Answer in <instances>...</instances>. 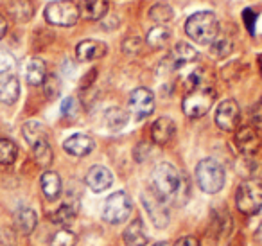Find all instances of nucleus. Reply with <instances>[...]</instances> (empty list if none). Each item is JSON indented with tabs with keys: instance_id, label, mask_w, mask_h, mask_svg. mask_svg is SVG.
<instances>
[{
	"instance_id": "a211bd4d",
	"label": "nucleus",
	"mask_w": 262,
	"mask_h": 246,
	"mask_svg": "<svg viewBox=\"0 0 262 246\" xmlns=\"http://www.w3.org/2000/svg\"><path fill=\"white\" fill-rule=\"evenodd\" d=\"M40 185H41V192H43V196L49 201H54L61 194V178L54 171H45L41 174Z\"/></svg>"
},
{
	"instance_id": "b1692460",
	"label": "nucleus",
	"mask_w": 262,
	"mask_h": 246,
	"mask_svg": "<svg viewBox=\"0 0 262 246\" xmlns=\"http://www.w3.org/2000/svg\"><path fill=\"white\" fill-rule=\"evenodd\" d=\"M196 59H198V51L192 45L185 44V42L176 44L174 51H172V61H174L176 67L190 65V63H194Z\"/></svg>"
},
{
	"instance_id": "79ce46f5",
	"label": "nucleus",
	"mask_w": 262,
	"mask_h": 246,
	"mask_svg": "<svg viewBox=\"0 0 262 246\" xmlns=\"http://www.w3.org/2000/svg\"><path fill=\"white\" fill-rule=\"evenodd\" d=\"M155 246H171V244H169V242H157Z\"/></svg>"
},
{
	"instance_id": "4c0bfd02",
	"label": "nucleus",
	"mask_w": 262,
	"mask_h": 246,
	"mask_svg": "<svg viewBox=\"0 0 262 246\" xmlns=\"http://www.w3.org/2000/svg\"><path fill=\"white\" fill-rule=\"evenodd\" d=\"M0 246H16L15 235H13L9 230H4L2 234H0Z\"/></svg>"
},
{
	"instance_id": "473e14b6",
	"label": "nucleus",
	"mask_w": 262,
	"mask_h": 246,
	"mask_svg": "<svg viewBox=\"0 0 262 246\" xmlns=\"http://www.w3.org/2000/svg\"><path fill=\"white\" fill-rule=\"evenodd\" d=\"M15 67V58L9 54L8 51L0 49V76L2 74H9Z\"/></svg>"
},
{
	"instance_id": "f257e3e1",
	"label": "nucleus",
	"mask_w": 262,
	"mask_h": 246,
	"mask_svg": "<svg viewBox=\"0 0 262 246\" xmlns=\"http://www.w3.org/2000/svg\"><path fill=\"white\" fill-rule=\"evenodd\" d=\"M155 194L165 203L174 207H183L190 196V181L167 162H162L155 167L151 174Z\"/></svg>"
},
{
	"instance_id": "5701e85b",
	"label": "nucleus",
	"mask_w": 262,
	"mask_h": 246,
	"mask_svg": "<svg viewBox=\"0 0 262 246\" xmlns=\"http://www.w3.org/2000/svg\"><path fill=\"white\" fill-rule=\"evenodd\" d=\"M36 212L33 209H29V207H20L15 212V224L22 234H31L36 228Z\"/></svg>"
},
{
	"instance_id": "7c9ffc66",
	"label": "nucleus",
	"mask_w": 262,
	"mask_h": 246,
	"mask_svg": "<svg viewBox=\"0 0 262 246\" xmlns=\"http://www.w3.org/2000/svg\"><path fill=\"white\" fill-rule=\"evenodd\" d=\"M233 51V44L230 40H226V38H215L214 42L210 44V52L214 58L221 59V58H226V56H230Z\"/></svg>"
},
{
	"instance_id": "a878e982",
	"label": "nucleus",
	"mask_w": 262,
	"mask_h": 246,
	"mask_svg": "<svg viewBox=\"0 0 262 246\" xmlns=\"http://www.w3.org/2000/svg\"><path fill=\"white\" fill-rule=\"evenodd\" d=\"M169 40H171V31H169V27H164V26L153 27L146 36V44L153 49L165 47V44H167Z\"/></svg>"
},
{
	"instance_id": "c85d7f7f",
	"label": "nucleus",
	"mask_w": 262,
	"mask_h": 246,
	"mask_svg": "<svg viewBox=\"0 0 262 246\" xmlns=\"http://www.w3.org/2000/svg\"><path fill=\"white\" fill-rule=\"evenodd\" d=\"M149 18L158 26H164L174 18V9L169 4H157L149 9Z\"/></svg>"
},
{
	"instance_id": "dca6fc26",
	"label": "nucleus",
	"mask_w": 262,
	"mask_h": 246,
	"mask_svg": "<svg viewBox=\"0 0 262 246\" xmlns=\"http://www.w3.org/2000/svg\"><path fill=\"white\" fill-rule=\"evenodd\" d=\"M20 95L18 77L13 74H2L0 76V102L2 105H15Z\"/></svg>"
},
{
	"instance_id": "6e6552de",
	"label": "nucleus",
	"mask_w": 262,
	"mask_h": 246,
	"mask_svg": "<svg viewBox=\"0 0 262 246\" xmlns=\"http://www.w3.org/2000/svg\"><path fill=\"white\" fill-rule=\"evenodd\" d=\"M129 113L135 120L147 119L155 112V95L149 88H135L129 95Z\"/></svg>"
},
{
	"instance_id": "423d86ee",
	"label": "nucleus",
	"mask_w": 262,
	"mask_h": 246,
	"mask_svg": "<svg viewBox=\"0 0 262 246\" xmlns=\"http://www.w3.org/2000/svg\"><path fill=\"white\" fill-rule=\"evenodd\" d=\"M45 20L52 26L70 27L79 20V6L70 0H56L45 8Z\"/></svg>"
},
{
	"instance_id": "f704fd0d",
	"label": "nucleus",
	"mask_w": 262,
	"mask_h": 246,
	"mask_svg": "<svg viewBox=\"0 0 262 246\" xmlns=\"http://www.w3.org/2000/svg\"><path fill=\"white\" fill-rule=\"evenodd\" d=\"M77 112V101L74 97H67L61 102V113L65 117H74Z\"/></svg>"
},
{
	"instance_id": "f8f14e48",
	"label": "nucleus",
	"mask_w": 262,
	"mask_h": 246,
	"mask_svg": "<svg viewBox=\"0 0 262 246\" xmlns=\"http://www.w3.org/2000/svg\"><path fill=\"white\" fill-rule=\"evenodd\" d=\"M95 142L92 137L84 133H76L63 142V149L72 156H86L94 151Z\"/></svg>"
},
{
	"instance_id": "e433bc0d",
	"label": "nucleus",
	"mask_w": 262,
	"mask_h": 246,
	"mask_svg": "<svg viewBox=\"0 0 262 246\" xmlns=\"http://www.w3.org/2000/svg\"><path fill=\"white\" fill-rule=\"evenodd\" d=\"M243 20H244V26L248 27L250 34H255V24H257V13L253 9H244L243 11Z\"/></svg>"
},
{
	"instance_id": "20e7f679",
	"label": "nucleus",
	"mask_w": 262,
	"mask_h": 246,
	"mask_svg": "<svg viewBox=\"0 0 262 246\" xmlns=\"http://www.w3.org/2000/svg\"><path fill=\"white\" fill-rule=\"evenodd\" d=\"M235 205L246 216L260 212L262 209V180L258 178H248L237 187Z\"/></svg>"
},
{
	"instance_id": "4468645a",
	"label": "nucleus",
	"mask_w": 262,
	"mask_h": 246,
	"mask_svg": "<svg viewBox=\"0 0 262 246\" xmlns=\"http://www.w3.org/2000/svg\"><path fill=\"white\" fill-rule=\"evenodd\" d=\"M176 133V124L172 119L169 117H160L153 122L151 126V137H153V142L158 146H165L172 140Z\"/></svg>"
},
{
	"instance_id": "393cba45",
	"label": "nucleus",
	"mask_w": 262,
	"mask_h": 246,
	"mask_svg": "<svg viewBox=\"0 0 262 246\" xmlns=\"http://www.w3.org/2000/svg\"><path fill=\"white\" fill-rule=\"evenodd\" d=\"M127 122V113L120 108H110L104 113V124L110 131H120Z\"/></svg>"
},
{
	"instance_id": "ddd939ff",
	"label": "nucleus",
	"mask_w": 262,
	"mask_h": 246,
	"mask_svg": "<svg viewBox=\"0 0 262 246\" xmlns=\"http://www.w3.org/2000/svg\"><path fill=\"white\" fill-rule=\"evenodd\" d=\"M113 183V174L108 167L104 166H94L86 173V185L94 192H102L110 189Z\"/></svg>"
},
{
	"instance_id": "412c9836",
	"label": "nucleus",
	"mask_w": 262,
	"mask_h": 246,
	"mask_svg": "<svg viewBox=\"0 0 262 246\" xmlns=\"http://www.w3.org/2000/svg\"><path fill=\"white\" fill-rule=\"evenodd\" d=\"M26 79L33 87H40L47 81V65L40 58H34L26 67Z\"/></svg>"
},
{
	"instance_id": "0eeeda50",
	"label": "nucleus",
	"mask_w": 262,
	"mask_h": 246,
	"mask_svg": "<svg viewBox=\"0 0 262 246\" xmlns=\"http://www.w3.org/2000/svg\"><path fill=\"white\" fill-rule=\"evenodd\" d=\"M131 210H133V201L129 196L122 191L113 192L104 201L102 219L108 221L110 224H120L131 216Z\"/></svg>"
},
{
	"instance_id": "aec40b11",
	"label": "nucleus",
	"mask_w": 262,
	"mask_h": 246,
	"mask_svg": "<svg viewBox=\"0 0 262 246\" xmlns=\"http://www.w3.org/2000/svg\"><path fill=\"white\" fill-rule=\"evenodd\" d=\"M22 135L26 138L27 144L33 148L36 146L38 142H43V140H49V135H47V130L41 122L38 120H27L26 124L22 126Z\"/></svg>"
},
{
	"instance_id": "9b49d317",
	"label": "nucleus",
	"mask_w": 262,
	"mask_h": 246,
	"mask_svg": "<svg viewBox=\"0 0 262 246\" xmlns=\"http://www.w3.org/2000/svg\"><path fill=\"white\" fill-rule=\"evenodd\" d=\"M235 146L243 155H255L260 148V137H258L257 130L251 126H241L235 131Z\"/></svg>"
},
{
	"instance_id": "f03ea898",
	"label": "nucleus",
	"mask_w": 262,
	"mask_h": 246,
	"mask_svg": "<svg viewBox=\"0 0 262 246\" xmlns=\"http://www.w3.org/2000/svg\"><path fill=\"white\" fill-rule=\"evenodd\" d=\"M185 33L200 45H210L219 36V20L210 11H198L185 22Z\"/></svg>"
},
{
	"instance_id": "9d476101",
	"label": "nucleus",
	"mask_w": 262,
	"mask_h": 246,
	"mask_svg": "<svg viewBox=\"0 0 262 246\" xmlns=\"http://www.w3.org/2000/svg\"><path fill=\"white\" fill-rule=\"evenodd\" d=\"M241 110L233 99H226L215 110V124L223 131H233L239 124Z\"/></svg>"
},
{
	"instance_id": "7ed1b4c3",
	"label": "nucleus",
	"mask_w": 262,
	"mask_h": 246,
	"mask_svg": "<svg viewBox=\"0 0 262 246\" xmlns=\"http://www.w3.org/2000/svg\"><path fill=\"white\" fill-rule=\"evenodd\" d=\"M215 101V90L210 85H200L196 88L187 90L183 97V113L190 119H198L208 113Z\"/></svg>"
},
{
	"instance_id": "6ab92c4d",
	"label": "nucleus",
	"mask_w": 262,
	"mask_h": 246,
	"mask_svg": "<svg viewBox=\"0 0 262 246\" xmlns=\"http://www.w3.org/2000/svg\"><path fill=\"white\" fill-rule=\"evenodd\" d=\"M108 0H83L79 13L86 20H101L108 15Z\"/></svg>"
},
{
	"instance_id": "c756f323",
	"label": "nucleus",
	"mask_w": 262,
	"mask_h": 246,
	"mask_svg": "<svg viewBox=\"0 0 262 246\" xmlns=\"http://www.w3.org/2000/svg\"><path fill=\"white\" fill-rule=\"evenodd\" d=\"M18 156V148L9 138H0V163L2 166H11Z\"/></svg>"
},
{
	"instance_id": "2eb2a0df",
	"label": "nucleus",
	"mask_w": 262,
	"mask_h": 246,
	"mask_svg": "<svg viewBox=\"0 0 262 246\" xmlns=\"http://www.w3.org/2000/svg\"><path fill=\"white\" fill-rule=\"evenodd\" d=\"M106 45L99 40H83L77 44L76 56L79 61H94V59H101L106 56Z\"/></svg>"
},
{
	"instance_id": "f3484780",
	"label": "nucleus",
	"mask_w": 262,
	"mask_h": 246,
	"mask_svg": "<svg viewBox=\"0 0 262 246\" xmlns=\"http://www.w3.org/2000/svg\"><path fill=\"white\" fill-rule=\"evenodd\" d=\"M124 244L126 246H146L147 242V232L144 227L142 219H135L131 221V224H127V228L122 234Z\"/></svg>"
},
{
	"instance_id": "1a4fd4ad",
	"label": "nucleus",
	"mask_w": 262,
	"mask_h": 246,
	"mask_svg": "<svg viewBox=\"0 0 262 246\" xmlns=\"http://www.w3.org/2000/svg\"><path fill=\"white\" fill-rule=\"evenodd\" d=\"M142 205L146 209L149 219L153 221V224L157 228H165L169 224V210L165 207V201L160 199L155 191H146L142 192Z\"/></svg>"
},
{
	"instance_id": "a19ab883",
	"label": "nucleus",
	"mask_w": 262,
	"mask_h": 246,
	"mask_svg": "<svg viewBox=\"0 0 262 246\" xmlns=\"http://www.w3.org/2000/svg\"><path fill=\"white\" fill-rule=\"evenodd\" d=\"M258 69H260V74H262V54L258 56Z\"/></svg>"
},
{
	"instance_id": "39448f33",
	"label": "nucleus",
	"mask_w": 262,
	"mask_h": 246,
	"mask_svg": "<svg viewBox=\"0 0 262 246\" xmlns=\"http://www.w3.org/2000/svg\"><path fill=\"white\" fill-rule=\"evenodd\" d=\"M198 185L207 194H215L225 185V169L215 158H205L196 167Z\"/></svg>"
},
{
	"instance_id": "58836bf2",
	"label": "nucleus",
	"mask_w": 262,
	"mask_h": 246,
	"mask_svg": "<svg viewBox=\"0 0 262 246\" xmlns=\"http://www.w3.org/2000/svg\"><path fill=\"white\" fill-rule=\"evenodd\" d=\"M174 246H200V242H198V239L196 237H182V239H178V241L174 242Z\"/></svg>"
},
{
	"instance_id": "2f4dec72",
	"label": "nucleus",
	"mask_w": 262,
	"mask_h": 246,
	"mask_svg": "<svg viewBox=\"0 0 262 246\" xmlns=\"http://www.w3.org/2000/svg\"><path fill=\"white\" fill-rule=\"evenodd\" d=\"M76 242H77L76 234H74L72 230H69V228H63V230L56 232V234L52 235L51 244L49 246H76Z\"/></svg>"
},
{
	"instance_id": "ea45409f",
	"label": "nucleus",
	"mask_w": 262,
	"mask_h": 246,
	"mask_svg": "<svg viewBox=\"0 0 262 246\" xmlns=\"http://www.w3.org/2000/svg\"><path fill=\"white\" fill-rule=\"evenodd\" d=\"M6 33H8V20L4 15H0V40L6 36Z\"/></svg>"
},
{
	"instance_id": "bb28decb",
	"label": "nucleus",
	"mask_w": 262,
	"mask_h": 246,
	"mask_svg": "<svg viewBox=\"0 0 262 246\" xmlns=\"http://www.w3.org/2000/svg\"><path fill=\"white\" fill-rule=\"evenodd\" d=\"M49 219L54 224H61V227H67L70 224L74 219H76V209L70 205H61L59 209L49 212Z\"/></svg>"
},
{
	"instance_id": "c9c22d12",
	"label": "nucleus",
	"mask_w": 262,
	"mask_h": 246,
	"mask_svg": "<svg viewBox=\"0 0 262 246\" xmlns=\"http://www.w3.org/2000/svg\"><path fill=\"white\" fill-rule=\"evenodd\" d=\"M251 122L255 128H262V97L251 106Z\"/></svg>"
},
{
	"instance_id": "cd10ccee",
	"label": "nucleus",
	"mask_w": 262,
	"mask_h": 246,
	"mask_svg": "<svg viewBox=\"0 0 262 246\" xmlns=\"http://www.w3.org/2000/svg\"><path fill=\"white\" fill-rule=\"evenodd\" d=\"M33 156L34 162L38 163L40 167H49L52 163V148L49 144V140L38 142L36 146H33Z\"/></svg>"
},
{
	"instance_id": "4be33fe9",
	"label": "nucleus",
	"mask_w": 262,
	"mask_h": 246,
	"mask_svg": "<svg viewBox=\"0 0 262 246\" xmlns=\"http://www.w3.org/2000/svg\"><path fill=\"white\" fill-rule=\"evenodd\" d=\"M8 13L15 22H27L29 18H33L34 8L31 0H9Z\"/></svg>"
},
{
	"instance_id": "72a5a7b5",
	"label": "nucleus",
	"mask_w": 262,
	"mask_h": 246,
	"mask_svg": "<svg viewBox=\"0 0 262 246\" xmlns=\"http://www.w3.org/2000/svg\"><path fill=\"white\" fill-rule=\"evenodd\" d=\"M142 44L144 42L140 40V38L133 36V38H126V42H124V52L129 56H135L140 52V49H142Z\"/></svg>"
}]
</instances>
